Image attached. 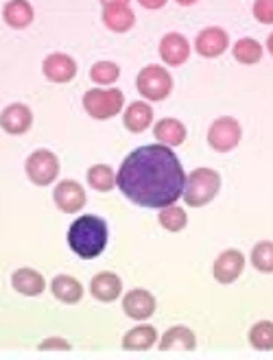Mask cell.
<instances>
[{
	"label": "cell",
	"instance_id": "1",
	"mask_svg": "<svg viewBox=\"0 0 273 360\" xmlns=\"http://www.w3.org/2000/svg\"><path fill=\"white\" fill-rule=\"evenodd\" d=\"M188 175L179 158L164 144H146L132 151L116 173V186L132 203L142 207H169L186 190Z\"/></svg>",
	"mask_w": 273,
	"mask_h": 360
},
{
	"label": "cell",
	"instance_id": "2",
	"mask_svg": "<svg viewBox=\"0 0 273 360\" xmlns=\"http://www.w3.org/2000/svg\"><path fill=\"white\" fill-rule=\"evenodd\" d=\"M108 223L96 214L79 217L68 229V245L83 260H92L101 256L108 245Z\"/></svg>",
	"mask_w": 273,
	"mask_h": 360
},
{
	"label": "cell",
	"instance_id": "3",
	"mask_svg": "<svg viewBox=\"0 0 273 360\" xmlns=\"http://www.w3.org/2000/svg\"><path fill=\"white\" fill-rule=\"evenodd\" d=\"M221 188V175L215 168H195V171L188 175L186 190H184V203L191 207H201L208 205L217 195Z\"/></svg>",
	"mask_w": 273,
	"mask_h": 360
},
{
	"label": "cell",
	"instance_id": "4",
	"mask_svg": "<svg viewBox=\"0 0 273 360\" xmlns=\"http://www.w3.org/2000/svg\"><path fill=\"white\" fill-rule=\"evenodd\" d=\"M122 105H125V96L116 88H110V90L94 88L83 94V108H86V112L96 120H108L116 116L122 110Z\"/></svg>",
	"mask_w": 273,
	"mask_h": 360
},
{
	"label": "cell",
	"instance_id": "5",
	"mask_svg": "<svg viewBox=\"0 0 273 360\" xmlns=\"http://www.w3.org/2000/svg\"><path fill=\"white\" fill-rule=\"evenodd\" d=\"M138 92L149 101H162L173 90V77L162 66H146L136 77Z\"/></svg>",
	"mask_w": 273,
	"mask_h": 360
},
{
	"label": "cell",
	"instance_id": "6",
	"mask_svg": "<svg viewBox=\"0 0 273 360\" xmlns=\"http://www.w3.org/2000/svg\"><path fill=\"white\" fill-rule=\"evenodd\" d=\"M241 136H243L241 124L232 116H221V118H217L212 124H210L208 144L219 153H227L241 142Z\"/></svg>",
	"mask_w": 273,
	"mask_h": 360
},
{
	"label": "cell",
	"instance_id": "7",
	"mask_svg": "<svg viewBox=\"0 0 273 360\" xmlns=\"http://www.w3.org/2000/svg\"><path fill=\"white\" fill-rule=\"evenodd\" d=\"M27 175L35 186H51L59 175V160L53 151L39 149L27 160Z\"/></svg>",
	"mask_w": 273,
	"mask_h": 360
},
{
	"label": "cell",
	"instance_id": "8",
	"mask_svg": "<svg viewBox=\"0 0 273 360\" xmlns=\"http://www.w3.org/2000/svg\"><path fill=\"white\" fill-rule=\"evenodd\" d=\"M53 199L61 212L75 214V212H79L83 205H86V190H83V186L75 179H64L55 186Z\"/></svg>",
	"mask_w": 273,
	"mask_h": 360
},
{
	"label": "cell",
	"instance_id": "9",
	"mask_svg": "<svg viewBox=\"0 0 273 360\" xmlns=\"http://www.w3.org/2000/svg\"><path fill=\"white\" fill-rule=\"evenodd\" d=\"M103 22L114 33H125L134 27L136 15L125 0H108L103 3Z\"/></svg>",
	"mask_w": 273,
	"mask_h": 360
},
{
	"label": "cell",
	"instance_id": "10",
	"mask_svg": "<svg viewBox=\"0 0 273 360\" xmlns=\"http://www.w3.org/2000/svg\"><path fill=\"white\" fill-rule=\"evenodd\" d=\"M245 269V256L239 249H227L223 251L221 256L215 260L212 273H215V280L219 284H232L239 280V275Z\"/></svg>",
	"mask_w": 273,
	"mask_h": 360
},
{
	"label": "cell",
	"instance_id": "11",
	"mask_svg": "<svg viewBox=\"0 0 273 360\" xmlns=\"http://www.w3.org/2000/svg\"><path fill=\"white\" fill-rule=\"evenodd\" d=\"M122 310L136 321H144L155 312V297L144 288H134L122 297Z\"/></svg>",
	"mask_w": 273,
	"mask_h": 360
},
{
	"label": "cell",
	"instance_id": "12",
	"mask_svg": "<svg viewBox=\"0 0 273 360\" xmlns=\"http://www.w3.org/2000/svg\"><path fill=\"white\" fill-rule=\"evenodd\" d=\"M42 72L49 81H55V83H68L75 79L77 75V63L70 55H64V53H53L44 59L42 63Z\"/></svg>",
	"mask_w": 273,
	"mask_h": 360
},
{
	"label": "cell",
	"instance_id": "13",
	"mask_svg": "<svg viewBox=\"0 0 273 360\" xmlns=\"http://www.w3.org/2000/svg\"><path fill=\"white\" fill-rule=\"evenodd\" d=\"M229 46V37L223 29L219 27H210V29H203L197 39H195V49L201 57H208V59H212V57H219L227 51Z\"/></svg>",
	"mask_w": 273,
	"mask_h": 360
},
{
	"label": "cell",
	"instance_id": "14",
	"mask_svg": "<svg viewBox=\"0 0 273 360\" xmlns=\"http://www.w3.org/2000/svg\"><path fill=\"white\" fill-rule=\"evenodd\" d=\"M191 55V44L188 39L179 33H169L164 35L160 41V57L169 66H182V63Z\"/></svg>",
	"mask_w": 273,
	"mask_h": 360
},
{
	"label": "cell",
	"instance_id": "15",
	"mask_svg": "<svg viewBox=\"0 0 273 360\" xmlns=\"http://www.w3.org/2000/svg\"><path fill=\"white\" fill-rule=\"evenodd\" d=\"M0 122H3V129L11 136H20L31 129L33 122V114L27 105L23 103H13L9 108L3 110V116H0Z\"/></svg>",
	"mask_w": 273,
	"mask_h": 360
},
{
	"label": "cell",
	"instance_id": "16",
	"mask_svg": "<svg viewBox=\"0 0 273 360\" xmlns=\"http://www.w3.org/2000/svg\"><path fill=\"white\" fill-rule=\"evenodd\" d=\"M120 290H122V282L116 273L110 271H103L99 275H94L92 282H90V292L92 297L103 302V304H110L114 300L120 297Z\"/></svg>",
	"mask_w": 273,
	"mask_h": 360
},
{
	"label": "cell",
	"instance_id": "17",
	"mask_svg": "<svg viewBox=\"0 0 273 360\" xmlns=\"http://www.w3.org/2000/svg\"><path fill=\"white\" fill-rule=\"evenodd\" d=\"M162 352H171V349H177V352H193L197 347V336L193 330H188L184 326H173L171 330H166L162 341L158 345Z\"/></svg>",
	"mask_w": 273,
	"mask_h": 360
},
{
	"label": "cell",
	"instance_id": "18",
	"mask_svg": "<svg viewBox=\"0 0 273 360\" xmlns=\"http://www.w3.org/2000/svg\"><path fill=\"white\" fill-rule=\"evenodd\" d=\"M11 286L20 295H27V297H37L39 292H44L46 282H44V278H42V275L35 269H18L11 275Z\"/></svg>",
	"mask_w": 273,
	"mask_h": 360
},
{
	"label": "cell",
	"instance_id": "19",
	"mask_svg": "<svg viewBox=\"0 0 273 360\" xmlns=\"http://www.w3.org/2000/svg\"><path fill=\"white\" fill-rule=\"evenodd\" d=\"M122 122L132 134H140L144 129H149V124L153 122V110L149 108V103L136 101V103L129 105L127 110H125Z\"/></svg>",
	"mask_w": 273,
	"mask_h": 360
},
{
	"label": "cell",
	"instance_id": "20",
	"mask_svg": "<svg viewBox=\"0 0 273 360\" xmlns=\"http://www.w3.org/2000/svg\"><path fill=\"white\" fill-rule=\"evenodd\" d=\"M155 341H158V332L153 326H138L122 336V349L144 352V349H151Z\"/></svg>",
	"mask_w": 273,
	"mask_h": 360
},
{
	"label": "cell",
	"instance_id": "21",
	"mask_svg": "<svg viewBox=\"0 0 273 360\" xmlns=\"http://www.w3.org/2000/svg\"><path fill=\"white\" fill-rule=\"evenodd\" d=\"M153 136L164 146H179L186 140V127L175 118H162L153 127Z\"/></svg>",
	"mask_w": 273,
	"mask_h": 360
},
{
	"label": "cell",
	"instance_id": "22",
	"mask_svg": "<svg viewBox=\"0 0 273 360\" xmlns=\"http://www.w3.org/2000/svg\"><path fill=\"white\" fill-rule=\"evenodd\" d=\"M51 290H53L55 297L64 304H77L83 297L81 282L70 278V275H57V278L51 282Z\"/></svg>",
	"mask_w": 273,
	"mask_h": 360
},
{
	"label": "cell",
	"instance_id": "23",
	"mask_svg": "<svg viewBox=\"0 0 273 360\" xmlns=\"http://www.w3.org/2000/svg\"><path fill=\"white\" fill-rule=\"evenodd\" d=\"M3 15L11 29H25L33 22V7L25 0H11V3L5 5Z\"/></svg>",
	"mask_w": 273,
	"mask_h": 360
},
{
	"label": "cell",
	"instance_id": "24",
	"mask_svg": "<svg viewBox=\"0 0 273 360\" xmlns=\"http://www.w3.org/2000/svg\"><path fill=\"white\" fill-rule=\"evenodd\" d=\"M232 53H234V59L239 63H245V66H251V63H258L262 59V46L251 37L239 39L232 49Z\"/></svg>",
	"mask_w": 273,
	"mask_h": 360
},
{
	"label": "cell",
	"instance_id": "25",
	"mask_svg": "<svg viewBox=\"0 0 273 360\" xmlns=\"http://www.w3.org/2000/svg\"><path fill=\"white\" fill-rule=\"evenodd\" d=\"M88 184L99 193H108L116 184V175L108 164H94L88 171Z\"/></svg>",
	"mask_w": 273,
	"mask_h": 360
},
{
	"label": "cell",
	"instance_id": "26",
	"mask_svg": "<svg viewBox=\"0 0 273 360\" xmlns=\"http://www.w3.org/2000/svg\"><path fill=\"white\" fill-rule=\"evenodd\" d=\"M249 345L260 352L273 349V321H260L249 330Z\"/></svg>",
	"mask_w": 273,
	"mask_h": 360
},
{
	"label": "cell",
	"instance_id": "27",
	"mask_svg": "<svg viewBox=\"0 0 273 360\" xmlns=\"http://www.w3.org/2000/svg\"><path fill=\"white\" fill-rule=\"evenodd\" d=\"M251 264L260 273H273V243L262 240L251 249Z\"/></svg>",
	"mask_w": 273,
	"mask_h": 360
},
{
	"label": "cell",
	"instance_id": "28",
	"mask_svg": "<svg viewBox=\"0 0 273 360\" xmlns=\"http://www.w3.org/2000/svg\"><path fill=\"white\" fill-rule=\"evenodd\" d=\"M160 225L164 229H169V231H182L188 223L186 219V212L179 207V205H169V207H164L160 210Z\"/></svg>",
	"mask_w": 273,
	"mask_h": 360
},
{
	"label": "cell",
	"instance_id": "29",
	"mask_svg": "<svg viewBox=\"0 0 273 360\" xmlns=\"http://www.w3.org/2000/svg\"><path fill=\"white\" fill-rule=\"evenodd\" d=\"M118 75H120V68L112 61H99L90 68V79L99 83V86H112L118 79Z\"/></svg>",
	"mask_w": 273,
	"mask_h": 360
},
{
	"label": "cell",
	"instance_id": "30",
	"mask_svg": "<svg viewBox=\"0 0 273 360\" xmlns=\"http://www.w3.org/2000/svg\"><path fill=\"white\" fill-rule=\"evenodd\" d=\"M251 11H254L258 22L273 25V0H258V3H254V7H251Z\"/></svg>",
	"mask_w": 273,
	"mask_h": 360
},
{
	"label": "cell",
	"instance_id": "31",
	"mask_svg": "<svg viewBox=\"0 0 273 360\" xmlns=\"http://www.w3.org/2000/svg\"><path fill=\"white\" fill-rule=\"evenodd\" d=\"M72 345L66 341V338H61V336H51V338H44L39 345H37V349L39 352H68Z\"/></svg>",
	"mask_w": 273,
	"mask_h": 360
},
{
	"label": "cell",
	"instance_id": "32",
	"mask_svg": "<svg viewBox=\"0 0 273 360\" xmlns=\"http://www.w3.org/2000/svg\"><path fill=\"white\" fill-rule=\"evenodd\" d=\"M140 5L144 9H160V7H164L162 0H140Z\"/></svg>",
	"mask_w": 273,
	"mask_h": 360
},
{
	"label": "cell",
	"instance_id": "33",
	"mask_svg": "<svg viewBox=\"0 0 273 360\" xmlns=\"http://www.w3.org/2000/svg\"><path fill=\"white\" fill-rule=\"evenodd\" d=\"M267 49H269V53L273 55V33H271V35L267 37Z\"/></svg>",
	"mask_w": 273,
	"mask_h": 360
}]
</instances>
